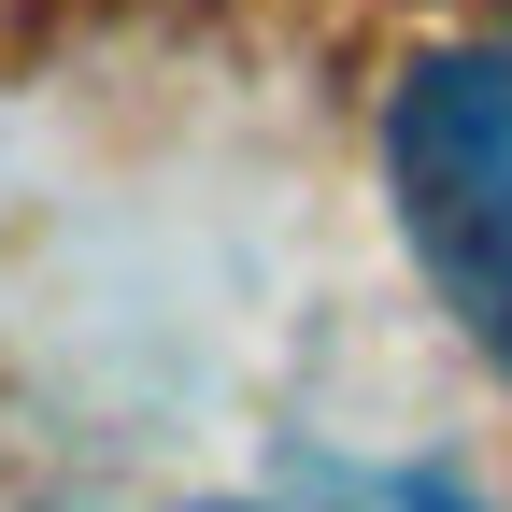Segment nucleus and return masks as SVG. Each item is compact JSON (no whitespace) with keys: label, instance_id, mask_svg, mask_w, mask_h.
I'll use <instances>...</instances> for the list:
<instances>
[{"label":"nucleus","instance_id":"obj_1","mask_svg":"<svg viewBox=\"0 0 512 512\" xmlns=\"http://www.w3.org/2000/svg\"><path fill=\"white\" fill-rule=\"evenodd\" d=\"M384 200H399V242L441 285V313L512 384V57L441 43L399 72V100H384Z\"/></svg>","mask_w":512,"mask_h":512},{"label":"nucleus","instance_id":"obj_2","mask_svg":"<svg viewBox=\"0 0 512 512\" xmlns=\"http://www.w3.org/2000/svg\"><path fill=\"white\" fill-rule=\"evenodd\" d=\"M256 512H484L456 470H370V456H299Z\"/></svg>","mask_w":512,"mask_h":512}]
</instances>
